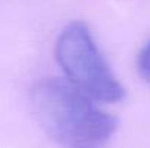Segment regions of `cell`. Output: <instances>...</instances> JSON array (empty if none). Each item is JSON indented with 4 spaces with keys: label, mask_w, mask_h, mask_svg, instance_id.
I'll use <instances>...</instances> for the list:
<instances>
[{
    "label": "cell",
    "mask_w": 150,
    "mask_h": 148,
    "mask_svg": "<svg viewBox=\"0 0 150 148\" xmlns=\"http://www.w3.org/2000/svg\"><path fill=\"white\" fill-rule=\"evenodd\" d=\"M31 106L45 134L63 148H103L117 129V118L60 79L34 84Z\"/></svg>",
    "instance_id": "obj_1"
},
{
    "label": "cell",
    "mask_w": 150,
    "mask_h": 148,
    "mask_svg": "<svg viewBox=\"0 0 150 148\" xmlns=\"http://www.w3.org/2000/svg\"><path fill=\"white\" fill-rule=\"evenodd\" d=\"M55 57L69 83L92 100L114 103L124 99V87L100 54L85 22H71L61 31L55 44Z\"/></svg>",
    "instance_id": "obj_2"
},
{
    "label": "cell",
    "mask_w": 150,
    "mask_h": 148,
    "mask_svg": "<svg viewBox=\"0 0 150 148\" xmlns=\"http://www.w3.org/2000/svg\"><path fill=\"white\" fill-rule=\"evenodd\" d=\"M137 67H139L140 76L150 84V39L142 48L139 57H137Z\"/></svg>",
    "instance_id": "obj_3"
}]
</instances>
